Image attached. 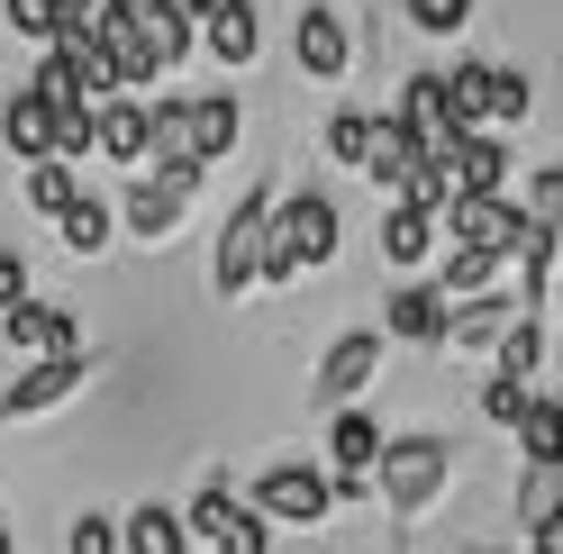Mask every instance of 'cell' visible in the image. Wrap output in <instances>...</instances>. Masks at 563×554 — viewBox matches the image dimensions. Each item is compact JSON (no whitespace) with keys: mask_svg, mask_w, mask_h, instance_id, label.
Returning a JSON list of instances; mask_svg holds the SVG:
<instances>
[{"mask_svg":"<svg viewBox=\"0 0 563 554\" xmlns=\"http://www.w3.org/2000/svg\"><path fill=\"white\" fill-rule=\"evenodd\" d=\"M236 136H245V110H236L228 91H183V100H155V146H146V164H191V173H209Z\"/></svg>","mask_w":563,"mask_h":554,"instance_id":"1","label":"cell"},{"mask_svg":"<svg viewBox=\"0 0 563 554\" xmlns=\"http://www.w3.org/2000/svg\"><path fill=\"white\" fill-rule=\"evenodd\" d=\"M328 264H336V200H328V191L273 200V228H264V282H300V273H328Z\"/></svg>","mask_w":563,"mask_h":554,"instance_id":"2","label":"cell"},{"mask_svg":"<svg viewBox=\"0 0 563 554\" xmlns=\"http://www.w3.org/2000/svg\"><path fill=\"white\" fill-rule=\"evenodd\" d=\"M437 82H445V119L454 128H518L527 110H537V82L509 74V64H454V74H437Z\"/></svg>","mask_w":563,"mask_h":554,"instance_id":"3","label":"cell"},{"mask_svg":"<svg viewBox=\"0 0 563 554\" xmlns=\"http://www.w3.org/2000/svg\"><path fill=\"white\" fill-rule=\"evenodd\" d=\"M454 481V445L445 436H382V455H373V491L391 500V509H428L437 491Z\"/></svg>","mask_w":563,"mask_h":554,"instance_id":"4","label":"cell"},{"mask_svg":"<svg viewBox=\"0 0 563 554\" xmlns=\"http://www.w3.org/2000/svg\"><path fill=\"white\" fill-rule=\"evenodd\" d=\"M264 228H273V182H255L228 210V228H219V255H209V282H219L228 300L245 291V282H264Z\"/></svg>","mask_w":563,"mask_h":554,"instance_id":"5","label":"cell"},{"mask_svg":"<svg viewBox=\"0 0 563 554\" xmlns=\"http://www.w3.org/2000/svg\"><path fill=\"white\" fill-rule=\"evenodd\" d=\"M183 528H191L209 554H273V545H264V509L245 500V491H228V481H209V491L191 500Z\"/></svg>","mask_w":563,"mask_h":554,"instance_id":"6","label":"cell"},{"mask_svg":"<svg viewBox=\"0 0 563 554\" xmlns=\"http://www.w3.org/2000/svg\"><path fill=\"white\" fill-rule=\"evenodd\" d=\"M191 191H200V173H191V164H155V173H136V182L119 191V219L155 246V236L183 228V200H191Z\"/></svg>","mask_w":563,"mask_h":554,"instance_id":"7","label":"cell"},{"mask_svg":"<svg viewBox=\"0 0 563 554\" xmlns=\"http://www.w3.org/2000/svg\"><path fill=\"white\" fill-rule=\"evenodd\" d=\"M291 64L309 82H345V64H355V27H345L336 0H309L300 27H291Z\"/></svg>","mask_w":563,"mask_h":554,"instance_id":"8","label":"cell"},{"mask_svg":"<svg viewBox=\"0 0 563 554\" xmlns=\"http://www.w3.org/2000/svg\"><path fill=\"white\" fill-rule=\"evenodd\" d=\"M245 500H255L264 518H300V528H319V518L336 509V491H328V473H319V464H264Z\"/></svg>","mask_w":563,"mask_h":554,"instance_id":"9","label":"cell"},{"mask_svg":"<svg viewBox=\"0 0 563 554\" xmlns=\"http://www.w3.org/2000/svg\"><path fill=\"white\" fill-rule=\"evenodd\" d=\"M437 228H445V246H490V255H509L518 200H509V191H454L445 210H437Z\"/></svg>","mask_w":563,"mask_h":554,"instance_id":"10","label":"cell"},{"mask_svg":"<svg viewBox=\"0 0 563 554\" xmlns=\"http://www.w3.org/2000/svg\"><path fill=\"white\" fill-rule=\"evenodd\" d=\"M155 146V100H91V155H110V164H146Z\"/></svg>","mask_w":563,"mask_h":554,"instance_id":"11","label":"cell"},{"mask_svg":"<svg viewBox=\"0 0 563 554\" xmlns=\"http://www.w3.org/2000/svg\"><path fill=\"white\" fill-rule=\"evenodd\" d=\"M82 373H91L82 355H37L10 391H0V419H37V409H64V400L82 391Z\"/></svg>","mask_w":563,"mask_h":554,"instance_id":"12","label":"cell"},{"mask_svg":"<svg viewBox=\"0 0 563 554\" xmlns=\"http://www.w3.org/2000/svg\"><path fill=\"white\" fill-rule=\"evenodd\" d=\"M437 164H445V191H509V146H500V128H464Z\"/></svg>","mask_w":563,"mask_h":554,"instance_id":"13","label":"cell"},{"mask_svg":"<svg viewBox=\"0 0 563 554\" xmlns=\"http://www.w3.org/2000/svg\"><path fill=\"white\" fill-rule=\"evenodd\" d=\"M373 373H382V328H345V336L328 345V364H319V400L345 409V400L373 383Z\"/></svg>","mask_w":563,"mask_h":554,"instance_id":"14","label":"cell"},{"mask_svg":"<svg viewBox=\"0 0 563 554\" xmlns=\"http://www.w3.org/2000/svg\"><path fill=\"white\" fill-rule=\"evenodd\" d=\"M0 319H10L19 355H82V319H74V309H55V300H10Z\"/></svg>","mask_w":563,"mask_h":554,"instance_id":"15","label":"cell"},{"mask_svg":"<svg viewBox=\"0 0 563 554\" xmlns=\"http://www.w3.org/2000/svg\"><path fill=\"white\" fill-rule=\"evenodd\" d=\"M91 37H100V55H110L119 91H146V82L164 74L155 46H146V27H136V10H100V19H91Z\"/></svg>","mask_w":563,"mask_h":554,"instance_id":"16","label":"cell"},{"mask_svg":"<svg viewBox=\"0 0 563 554\" xmlns=\"http://www.w3.org/2000/svg\"><path fill=\"white\" fill-rule=\"evenodd\" d=\"M200 46L219 55L228 74H236V64H255V55H264V19H255V0H209V10H200Z\"/></svg>","mask_w":563,"mask_h":554,"instance_id":"17","label":"cell"},{"mask_svg":"<svg viewBox=\"0 0 563 554\" xmlns=\"http://www.w3.org/2000/svg\"><path fill=\"white\" fill-rule=\"evenodd\" d=\"M527 300H509V291H473V300H445V328H437V345L445 355H464V345H490L509 319H518Z\"/></svg>","mask_w":563,"mask_h":554,"instance_id":"18","label":"cell"},{"mask_svg":"<svg viewBox=\"0 0 563 554\" xmlns=\"http://www.w3.org/2000/svg\"><path fill=\"white\" fill-rule=\"evenodd\" d=\"M373 455H382V428H373V409H355L345 400L336 419H328V481H373Z\"/></svg>","mask_w":563,"mask_h":554,"instance_id":"19","label":"cell"},{"mask_svg":"<svg viewBox=\"0 0 563 554\" xmlns=\"http://www.w3.org/2000/svg\"><path fill=\"white\" fill-rule=\"evenodd\" d=\"M0 146H10L19 164L55 155V100L46 91H10V100H0Z\"/></svg>","mask_w":563,"mask_h":554,"instance_id":"20","label":"cell"},{"mask_svg":"<svg viewBox=\"0 0 563 554\" xmlns=\"http://www.w3.org/2000/svg\"><path fill=\"white\" fill-rule=\"evenodd\" d=\"M437 328H445V291L437 282H400L391 309H382V336H400V345H437Z\"/></svg>","mask_w":563,"mask_h":554,"instance_id":"21","label":"cell"},{"mask_svg":"<svg viewBox=\"0 0 563 554\" xmlns=\"http://www.w3.org/2000/svg\"><path fill=\"white\" fill-rule=\"evenodd\" d=\"M428 255H437V210L391 200V219H382V264H391V273H418Z\"/></svg>","mask_w":563,"mask_h":554,"instance_id":"22","label":"cell"},{"mask_svg":"<svg viewBox=\"0 0 563 554\" xmlns=\"http://www.w3.org/2000/svg\"><path fill=\"white\" fill-rule=\"evenodd\" d=\"M119 554H191V528H183L164 500H136V509L119 518Z\"/></svg>","mask_w":563,"mask_h":554,"instance_id":"23","label":"cell"},{"mask_svg":"<svg viewBox=\"0 0 563 554\" xmlns=\"http://www.w3.org/2000/svg\"><path fill=\"white\" fill-rule=\"evenodd\" d=\"M128 10H136V27H146V46H155V64L173 74V64L191 55V37H200V27H191V10H183V0H128Z\"/></svg>","mask_w":563,"mask_h":554,"instance_id":"24","label":"cell"},{"mask_svg":"<svg viewBox=\"0 0 563 554\" xmlns=\"http://www.w3.org/2000/svg\"><path fill=\"white\" fill-rule=\"evenodd\" d=\"M518 455L527 464H545V473H563V400H537V391H527V409H518Z\"/></svg>","mask_w":563,"mask_h":554,"instance_id":"25","label":"cell"},{"mask_svg":"<svg viewBox=\"0 0 563 554\" xmlns=\"http://www.w3.org/2000/svg\"><path fill=\"white\" fill-rule=\"evenodd\" d=\"M409 164H418V136L400 128V110H373V146H364V173L400 191V173H409Z\"/></svg>","mask_w":563,"mask_h":554,"instance_id":"26","label":"cell"},{"mask_svg":"<svg viewBox=\"0 0 563 554\" xmlns=\"http://www.w3.org/2000/svg\"><path fill=\"white\" fill-rule=\"evenodd\" d=\"M110 228H119V210H110V200H91V191H74V200L55 210V236H64L74 255H100V246H110Z\"/></svg>","mask_w":563,"mask_h":554,"instance_id":"27","label":"cell"},{"mask_svg":"<svg viewBox=\"0 0 563 554\" xmlns=\"http://www.w3.org/2000/svg\"><path fill=\"white\" fill-rule=\"evenodd\" d=\"M500 273H509V255H490V246H454L445 273H437V291H445V300H473V291H500Z\"/></svg>","mask_w":563,"mask_h":554,"instance_id":"28","label":"cell"},{"mask_svg":"<svg viewBox=\"0 0 563 554\" xmlns=\"http://www.w3.org/2000/svg\"><path fill=\"white\" fill-rule=\"evenodd\" d=\"M490 355H500V373H518V383H537V364H545V328H537V319L518 309V319H509L500 336H490Z\"/></svg>","mask_w":563,"mask_h":554,"instance_id":"29","label":"cell"},{"mask_svg":"<svg viewBox=\"0 0 563 554\" xmlns=\"http://www.w3.org/2000/svg\"><path fill=\"white\" fill-rule=\"evenodd\" d=\"M74 191H82V173L64 164V155H37V164H27V210H37V219H55Z\"/></svg>","mask_w":563,"mask_h":554,"instance_id":"30","label":"cell"},{"mask_svg":"<svg viewBox=\"0 0 563 554\" xmlns=\"http://www.w3.org/2000/svg\"><path fill=\"white\" fill-rule=\"evenodd\" d=\"M518 219H537L545 236H563V164L527 173V200H518Z\"/></svg>","mask_w":563,"mask_h":554,"instance_id":"31","label":"cell"},{"mask_svg":"<svg viewBox=\"0 0 563 554\" xmlns=\"http://www.w3.org/2000/svg\"><path fill=\"white\" fill-rule=\"evenodd\" d=\"M364 146H373V110H336V119H328V155H336L345 173H364Z\"/></svg>","mask_w":563,"mask_h":554,"instance_id":"32","label":"cell"},{"mask_svg":"<svg viewBox=\"0 0 563 554\" xmlns=\"http://www.w3.org/2000/svg\"><path fill=\"white\" fill-rule=\"evenodd\" d=\"M10 37L55 46V37H64V0H10Z\"/></svg>","mask_w":563,"mask_h":554,"instance_id":"33","label":"cell"},{"mask_svg":"<svg viewBox=\"0 0 563 554\" xmlns=\"http://www.w3.org/2000/svg\"><path fill=\"white\" fill-rule=\"evenodd\" d=\"M400 10H409L418 37H454V27L473 19V0H400Z\"/></svg>","mask_w":563,"mask_h":554,"instance_id":"34","label":"cell"},{"mask_svg":"<svg viewBox=\"0 0 563 554\" xmlns=\"http://www.w3.org/2000/svg\"><path fill=\"white\" fill-rule=\"evenodd\" d=\"M518 409H527V383H518V373H490V383H482V419L490 428H518Z\"/></svg>","mask_w":563,"mask_h":554,"instance_id":"35","label":"cell"},{"mask_svg":"<svg viewBox=\"0 0 563 554\" xmlns=\"http://www.w3.org/2000/svg\"><path fill=\"white\" fill-rule=\"evenodd\" d=\"M64 554H119V518H100V509H82L74 528H64Z\"/></svg>","mask_w":563,"mask_h":554,"instance_id":"36","label":"cell"},{"mask_svg":"<svg viewBox=\"0 0 563 554\" xmlns=\"http://www.w3.org/2000/svg\"><path fill=\"white\" fill-rule=\"evenodd\" d=\"M527 554H563V500H545L527 518Z\"/></svg>","mask_w":563,"mask_h":554,"instance_id":"37","label":"cell"},{"mask_svg":"<svg viewBox=\"0 0 563 554\" xmlns=\"http://www.w3.org/2000/svg\"><path fill=\"white\" fill-rule=\"evenodd\" d=\"M10 300H27V255L0 246V309H10Z\"/></svg>","mask_w":563,"mask_h":554,"instance_id":"38","label":"cell"},{"mask_svg":"<svg viewBox=\"0 0 563 554\" xmlns=\"http://www.w3.org/2000/svg\"><path fill=\"white\" fill-rule=\"evenodd\" d=\"M0 554H19V536H10V518H0Z\"/></svg>","mask_w":563,"mask_h":554,"instance_id":"39","label":"cell"},{"mask_svg":"<svg viewBox=\"0 0 563 554\" xmlns=\"http://www.w3.org/2000/svg\"><path fill=\"white\" fill-rule=\"evenodd\" d=\"M554 309H563V273H554Z\"/></svg>","mask_w":563,"mask_h":554,"instance_id":"40","label":"cell"},{"mask_svg":"<svg viewBox=\"0 0 563 554\" xmlns=\"http://www.w3.org/2000/svg\"><path fill=\"white\" fill-rule=\"evenodd\" d=\"M482 554H500V545H482Z\"/></svg>","mask_w":563,"mask_h":554,"instance_id":"41","label":"cell"}]
</instances>
